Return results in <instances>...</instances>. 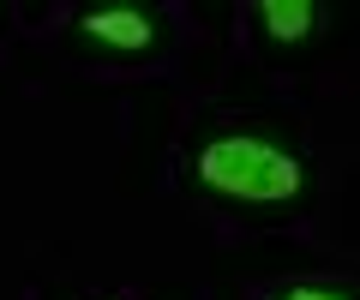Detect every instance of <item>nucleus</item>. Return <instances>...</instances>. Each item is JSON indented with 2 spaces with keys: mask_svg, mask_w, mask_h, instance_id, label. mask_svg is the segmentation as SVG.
<instances>
[{
  "mask_svg": "<svg viewBox=\"0 0 360 300\" xmlns=\"http://www.w3.org/2000/svg\"><path fill=\"white\" fill-rule=\"evenodd\" d=\"M288 300H342V294H319V288H300V294H288Z\"/></svg>",
  "mask_w": 360,
  "mask_h": 300,
  "instance_id": "4",
  "label": "nucleus"
},
{
  "mask_svg": "<svg viewBox=\"0 0 360 300\" xmlns=\"http://www.w3.org/2000/svg\"><path fill=\"white\" fill-rule=\"evenodd\" d=\"M84 30L96 42H115V48H144L150 42V18L132 13V6H108V13H90Z\"/></svg>",
  "mask_w": 360,
  "mask_h": 300,
  "instance_id": "2",
  "label": "nucleus"
},
{
  "mask_svg": "<svg viewBox=\"0 0 360 300\" xmlns=\"http://www.w3.org/2000/svg\"><path fill=\"white\" fill-rule=\"evenodd\" d=\"M264 25H270V37L295 42V37L312 30V6L307 0H264Z\"/></svg>",
  "mask_w": 360,
  "mask_h": 300,
  "instance_id": "3",
  "label": "nucleus"
},
{
  "mask_svg": "<svg viewBox=\"0 0 360 300\" xmlns=\"http://www.w3.org/2000/svg\"><path fill=\"white\" fill-rule=\"evenodd\" d=\"M198 174H205V186L234 193V198H288V193H300V169H295V157H283L276 144H258V138H222V144H205Z\"/></svg>",
  "mask_w": 360,
  "mask_h": 300,
  "instance_id": "1",
  "label": "nucleus"
}]
</instances>
